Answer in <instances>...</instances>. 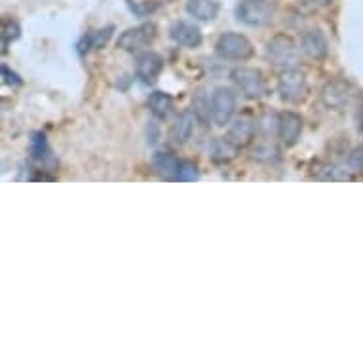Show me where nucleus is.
Returning a JSON list of instances; mask_svg holds the SVG:
<instances>
[{"mask_svg":"<svg viewBox=\"0 0 363 363\" xmlns=\"http://www.w3.org/2000/svg\"><path fill=\"white\" fill-rule=\"evenodd\" d=\"M276 8L270 0H242L236 6V18L247 27H264L272 23Z\"/></svg>","mask_w":363,"mask_h":363,"instance_id":"nucleus-1","label":"nucleus"},{"mask_svg":"<svg viewBox=\"0 0 363 363\" xmlns=\"http://www.w3.org/2000/svg\"><path fill=\"white\" fill-rule=\"evenodd\" d=\"M217 54L228 61H245L253 55V44L244 35L225 33L217 40Z\"/></svg>","mask_w":363,"mask_h":363,"instance_id":"nucleus-2","label":"nucleus"},{"mask_svg":"<svg viewBox=\"0 0 363 363\" xmlns=\"http://www.w3.org/2000/svg\"><path fill=\"white\" fill-rule=\"evenodd\" d=\"M230 78H233L234 84L238 86L240 91L247 99H259V97L267 94L264 78H262L261 71H257V69H251V67H236L230 72Z\"/></svg>","mask_w":363,"mask_h":363,"instance_id":"nucleus-3","label":"nucleus"},{"mask_svg":"<svg viewBox=\"0 0 363 363\" xmlns=\"http://www.w3.org/2000/svg\"><path fill=\"white\" fill-rule=\"evenodd\" d=\"M306 77L298 69H287L278 80V94L286 103L303 101L306 96Z\"/></svg>","mask_w":363,"mask_h":363,"instance_id":"nucleus-4","label":"nucleus"},{"mask_svg":"<svg viewBox=\"0 0 363 363\" xmlns=\"http://www.w3.org/2000/svg\"><path fill=\"white\" fill-rule=\"evenodd\" d=\"M267 57L276 67H291L298 60L297 46L289 36L278 35L267 44Z\"/></svg>","mask_w":363,"mask_h":363,"instance_id":"nucleus-5","label":"nucleus"},{"mask_svg":"<svg viewBox=\"0 0 363 363\" xmlns=\"http://www.w3.org/2000/svg\"><path fill=\"white\" fill-rule=\"evenodd\" d=\"M236 111V94L230 88H217L211 94V120L217 125L230 122Z\"/></svg>","mask_w":363,"mask_h":363,"instance_id":"nucleus-6","label":"nucleus"},{"mask_svg":"<svg viewBox=\"0 0 363 363\" xmlns=\"http://www.w3.org/2000/svg\"><path fill=\"white\" fill-rule=\"evenodd\" d=\"M156 36V25L152 21L141 23L138 27L124 30L118 36V48L125 50V52H135V50L145 48L147 44L155 40Z\"/></svg>","mask_w":363,"mask_h":363,"instance_id":"nucleus-7","label":"nucleus"},{"mask_svg":"<svg viewBox=\"0 0 363 363\" xmlns=\"http://www.w3.org/2000/svg\"><path fill=\"white\" fill-rule=\"evenodd\" d=\"M169 38L179 46L198 48L202 44V30L198 29L196 25L189 23V21H175L169 27Z\"/></svg>","mask_w":363,"mask_h":363,"instance_id":"nucleus-8","label":"nucleus"},{"mask_svg":"<svg viewBox=\"0 0 363 363\" xmlns=\"http://www.w3.org/2000/svg\"><path fill=\"white\" fill-rule=\"evenodd\" d=\"M303 133V118L297 113H281L278 118V135L286 145H295Z\"/></svg>","mask_w":363,"mask_h":363,"instance_id":"nucleus-9","label":"nucleus"},{"mask_svg":"<svg viewBox=\"0 0 363 363\" xmlns=\"http://www.w3.org/2000/svg\"><path fill=\"white\" fill-rule=\"evenodd\" d=\"M164 71V57L156 52H145L138 57V67L135 72L143 82H152L160 77V72Z\"/></svg>","mask_w":363,"mask_h":363,"instance_id":"nucleus-10","label":"nucleus"},{"mask_svg":"<svg viewBox=\"0 0 363 363\" xmlns=\"http://www.w3.org/2000/svg\"><path fill=\"white\" fill-rule=\"evenodd\" d=\"M150 166H152L155 173H158L160 177L177 179L181 162H179L172 152H167V150H158V152H155V156H152Z\"/></svg>","mask_w":363,"mask_h":363,"instance_id":"nucleus-11","label":"nucleus"},{"mask_svg":"<svg viewBox=\"0 0 363 363\" xmlns=\"http://www.w3.org/2000/svg\"><path fill=\"white\" fill-rule=\"evenodd\" d=\"M322 99L323 103H325V107L340 108L342 105L348 103V99H350V88H348L345 82H339V80L329 82L325 84V88L322 89Z\"/></svg>","mask_w":363,"mask_h":363,"instance_id":"nucleus-12","label":"nucleus"},{"mask_svg":"<svg viewBox=\"0 0 363 363\" xmlns=\"http://www.w3.org/2000/svg\"><path fill=\"white\" fill-rule=\"evenodd\" d=\"M301 48L312 60H322L328 55V40L320 30H308L301 40Z\"/></svg>","mask_w":363,"mask_h":363,"instance_id":"nucleus-13","label":"nucleus"},{"mask_svg":"<svg viewBox=\"0 0 363 363\" xmlns=\"http://www.w3.org/2000/svg\"><path fill=\"white\" fill-rule=\"evenodd\" d=\"M219 8V0H186V12L198 21H213Z\"/></svg>","mask_w":363,"mask_h":363,"instance_id":"nucleus-14","label":"nucleus"},{"mask_svg":"<svg viewBox=\"0 0 363 363\" xmlns=\"http://www.w3.org/2000/svg\"><path fill=\"white\" fill-rule=\"evenodd\" d=\"M196 113L194 111H185L179 116V120L172 128V139L175 143H186L191 139L192 131H194V124H196Z\"/></svg>","mask_w":363,"mask_h":363,"instance_id":"nucleus-15","label":"nucleus"},{"mask_svg":"<svg viewBox=\"0 0 363 363\" xmlns=\"http://www.w3.org/2000/svg\"><path fill=\"white\" fill-rule=\"evenodd\" d=\"M147 107L150 108V113L155 114L156 118L166 120L173 111V99L160 89H156L147 99Z\"/></svg>","mask_w":363,"mask_h":363,"instance_id":"nucleus-16","label":"nucleus"},{"mask_svg":"<svg viewBox=\"0 0 363 363\" xmlns=\"http://www.w3.org/2000/svg\"><path fill=\"white\" fill-rule=\"evenodd\" d=\"M253 124H251L250 120H236L233 124V128H230V131H228V139L233 141L236 147H242V145L250 143V139L253 138Z\"/></svg>","mask_w":363,"mask_h":363,"instance_id":"nucleus-17","label":"nucleus"},{"mask_svg":"<svg viewBox=\"0 0 363 363\" xmlns=\"http://www.w3.org/2000/svg\"><path fill=\"white\" fill-rule=\"evenodd\" d=\"M234 155H236V145H234L228 138L215 141L213 147H211V158H213L215 162L233 160Z\"/></svg>","mask_w":363,"mask_h":363,"instance_id":"nucleus-18","label":"nucleus"},{"mask_svg":"<svg viewBox=\"0 0 363 363\" xmlns=\"http://www.w3.org/2000/svg\"><path fill=\"white\" fill-rule=\"evenodd\" d=\"M30 152H33V158L38 162H48L52 150H50L48 139L44 133H35L33 135V141H30Z\"/></svg>","mask_w":363,"mask_h":363,"instance_id":"nucleus-19","label":"nucleus"},{"mask_svg":"<svg viewBox=\"0 0 363 363\" xmlns=\"http://www.w3.org/2000/svg\"><path fill=\"white\" fill-rule=\"evenodd\" d=\"M198 177H200L198 175V167L192 162H181L177 173L179 181H196Z\"/></svg>","mask_w":363,"mask_h":363,"instance_id":"nucleus-20","label":"nucleus"},{"mask_svg":"<svg viewBox=\"0 0 363 363\" xmlns=\"http://www.w3.org/2000/svg\"><path fill=\"white\" fill-rule=\"evenodd\" d=\"M19 36V25L12 19L4 21V27H2V38H4V46H8L10 42L16 40Z\"/></svg>","mask_w":363,"mask_h":363,"instance_id":"nucleus-21","label":"nucleus"},{"mask_svg":"<svg viewBox=\"0 0 363 363\" xmlns=\"http://www.w3.org/2000/svg\"><path fill=\"white\" fill-rule=\"evenodd\" d=\"M348 166L354 172H363V145L352 150L350 156H348Z\"/></svg>","mask_w":363,"mask_h":363,"instance_id":"nucleus-22","label":"nucleus"},{"mask_svg":"<svg viewBox=\"0 0 363 363\" xmlns=\"http://www.w3.org/2000/svg\"><path fill=\"white\" fill-rule=\"evenodd\" d=\"M131 12L138 13V16H147V13L155 12L156 4H147V2H130Z\"/></svg>","mask_w":363,"mask_h":363,"instance_id":"nucleus-23","label":"nucleus"},{"mask_svg":"<svg viewBox=\"0 0 363 363\" xmlns=\"http://www.w3.org/2000/svg\"><path fill=\"white\" fill-rule=\"evenodd\" d=\"M2 77H4V82H6L8 86H21V84H23V80H21L16 72L10 71L6 65H2Z\"/></svg>","mask_w":363,"mask_h":363,"instance_id":"nucleus-24","label":"nucleus"},{"mask_svg":"<svg viewBox=\"0 0 363 363\" xmlns=\"http://www.w3.org/2000/svg\"><path fill=\"white\" fill-rule=\"evenodd\" d=\"M147 138H149V145H155L158 141V125L155 122H149L147 125Z\"/></svg>","mask_w":363,"mask_h":363,"instance_id":"nucleus-25","label":"nucleus"},{"mask_svg":"<svg viewBox=\"0 0 363 363\" xmlns=\"http://www.w3.org/2000/svg\"><path fill=\"white\" fill-rule=\"evenodd\" d=\"M322 2H325V0H322Z\"/></svg>","mask_w":363,"mask_h":363,"instance_id":"nucleus-26","label":"nucleus"}]
</instances>
